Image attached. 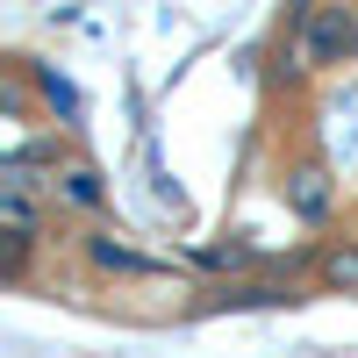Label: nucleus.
Wrapping results in <instances>:
<instances>
[{
    "label": "nucleus",
    "instance_id": "f257e3e1",
    "mask_svg": "<svg viewBox=\"0 0 358 358\" xmlns=\"http://www.w3.org/2000/svg\"><path fill=\"white\" fill-rule=\"evenodd\" d=\"M294 57H301L308 72H322V65H351V57H358V0H315V8H301Z\"/></svg>",
    "mask_w": 358,
    "mask_h": 358
},
{
    "label": "nucleus",
    "instance_id": "39448f33",
    "mask_svg": "<svg viewBox=\"0 0 358 358\" xmlns=\"http://www.w3.org/2000/svg\"><path fill=\"white\" fill-rule=\"evenodd\" d=\"M86 258H94L101 273H122V280L158 273V258H143V251H129V244H115V236H94V244H86Z\"/></svg>",
    "mask_w": 358,
    "mask_h": 358
},
{
    "label": "nucleus",
    "instance_id": "0eeeda50",
    "mask_svg": "<svg viewBox=\"0 0 358 358\" xmlns=\"http://www.w3.org/2000/svg\"><path fill=\"white\" fill-rule=\"evenodd\" d=\"M36 79H43V101H50L57 115H65V122H79V94H72V86L57 79V72H36Z\"/></svg>",
    "mask_w": 358,
    "mask_h": 358
},
{
    "label": "nucleus",
    "instance_id": "7ed1b4c3",
    "mask_svg": "<svg viewBox=\"0 0 358 358\" xmlns=\"http://www.w3.org/2000/svg\"><path fill=\"white\" fill-rule=\"evenodd\" d=\"M322 122H330V151H337V165H358V86H344V94L322 108Z\"/></svg>",
    "mask_w": 358,
    "mask_h": 358
},
{
    "label": "nucleus",
    "instance_id": "20e7f679",
    "mask_svg": "<svg viewBox=\"0 0 358 358\" xmlns=\"http://www.w3.org/2000/svg\"><path fill=\"white\" fill-rule=\"evenodd\" d=\"M50 201H65V208H101L108 187H101L94 165H65V172H50Z\"/></svg>",
    "mask_w": 358,
    "mask_h": 358
},
{
    "label": "nucleus",
    "instance_id": "f03ea898",
    "mask_svg": "<svg viewBox=\"0 0 358 358\" xmlns=\"http://www.w3.org/2000/svg\"><path fill=\"white\" fill-rule=\"evenodd\" d=\"M280 201L294 208V215H301V222H322V215H330V208H337V179H330V165H294L287 179H280Z\"/></svg>",
    "mask_w": 358,
    "mask_h": 358
},
{
    "label": "nucleus",
    "instance_id": "423d86ee",
    "mask_svg": "<svg viewBox=\"0 0 358 358\" xmlns=\"http://www.w3.org/2000/svg\"><path fill=\"white\" fill-rule=\"evenodd\" d=\"M322 280L344 287V294H358V244H337L330 258H322Z\"/></svg>",
    "mask_w": 358,
    "mask_h": 358
}]
</instances>
